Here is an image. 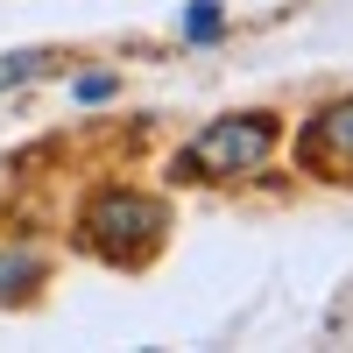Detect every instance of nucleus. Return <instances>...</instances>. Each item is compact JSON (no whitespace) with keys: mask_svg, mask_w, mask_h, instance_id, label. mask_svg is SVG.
<instances>
[{"mask_svg":"<svg viewBox=\"0 0 353 353\" xmlns=\"http://www.w3.org/2000/svg\"><path fill=\"white\" fill-rule=\"evenodd\" d=\"M163 233H170L163 198H149V191H128V184H106V191H92V198H85V212H78V248H92L99 261H121V269L149 261Z\"/></svg>","mask_w":353,"mask_h":353,"instance_id":"f257e3e1","label":"nucleus"},{"mask_svg":"<svg viewBox=\"0 0 353 353\" xmlns=\"http://www.w3.org/2000/svg\"><path fill=\"white\" fill-rule=\"evenodd\" d=\"M276 149V121L269 113H226V121H205L191 134V149L176 156V170L198 176V184H212V176H248L261 170Z\"/></svg>","mask_w":353,"mask_h":353,"instance_id":"f03ea898","label":"nucleus"},{"mask_svg":"<svg viewBox=\"0 0 353 353\" xmlns=\"http://www.w3.org/2000/svg\"><path fill=\"white\" fill-rule=\"evenodd\" d=\"M297 163L311 176H332V184L353 176V99H332L325 113H311V128L297 134Z\"/></svg>","mask_w":353,"mask_h":353,"instance_id":"7ed1b4c3","label":"nucleus"},{"mask_svg":"<svg viewBox=\"0 0 353 353\" xmlns=\"http://www.w3.org/2000/svg\"><path fill=\"white\" fill-rule=\"evenodd\" d=\"M28 290H43V254L36 248H0V304H21Z\"/></svg>","mask_w":353,"mask_h":353,"instance_id":"20e7f679","label":"nucleus"},{"mask_svg":"<svg viewBox=\"0 0 353 353\" xmlns=\"http://www.w3.org/2000/svg\"><path fill=\"white\" fill-rule=\"evenodd\" d=\"M43 64H50L43 50H8V57H0V92H14V85L43 78Z\"/></svg>","mask_w":353,"mask_h":353,"instance_id":"39448f33","label":"nucleus"},{"mask_svg":"<svg viewBox=\"0 0 353 353\" xmlns=\"http://www.w3.org/2000/svg\"><path fill=\"white\" fill-rule=\"evenodd\" d=\"M226 28V14H219V0H191V14H184V36L191 43H212Z\"/></svg>","mask_w":353,"mask_h":353,"instance_id":"423d86ee","label":"nucleus"},{"mask_svg":"<svg viewBox=\"0 0 353 353\" xmlns=\"http://www.w3.org/2000/svg\"><path fill=\"white\" fill-rule=\"evenodd\" d=\"M113 85H121L113 71H85V78H78V99H85V106H99V99H113Z\"/></svg>","mask_w":353,"mask_h":353,"instance_id":"0eeeda50","label":"nucleus"}]
</instances>
